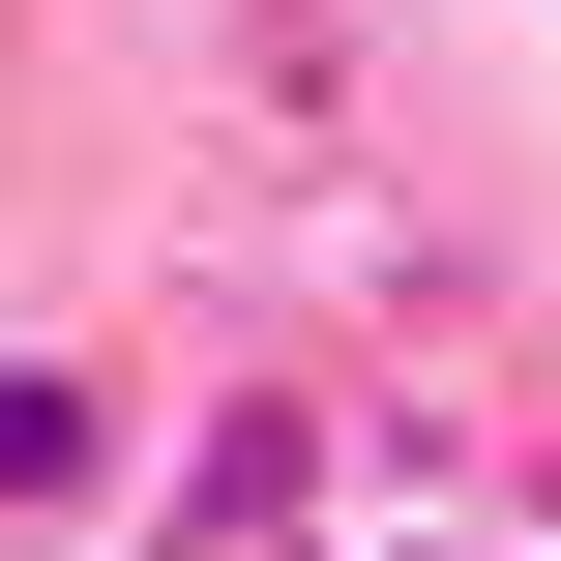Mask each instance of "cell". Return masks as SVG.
<instances>
[{"mask_svg":"<svg viewBox=\"0 0 561 561\" xmlns=\"http://www.w3.org/2000/svg\"><path fill=\"white\" fill-rule=\"evenodd\" d=\"M118 473V385H59V355H0V533H59Z\"/></svg>","mask_w":561,"mask_h":561,"instance_id":"1","label":"cell"}]
</instances>
